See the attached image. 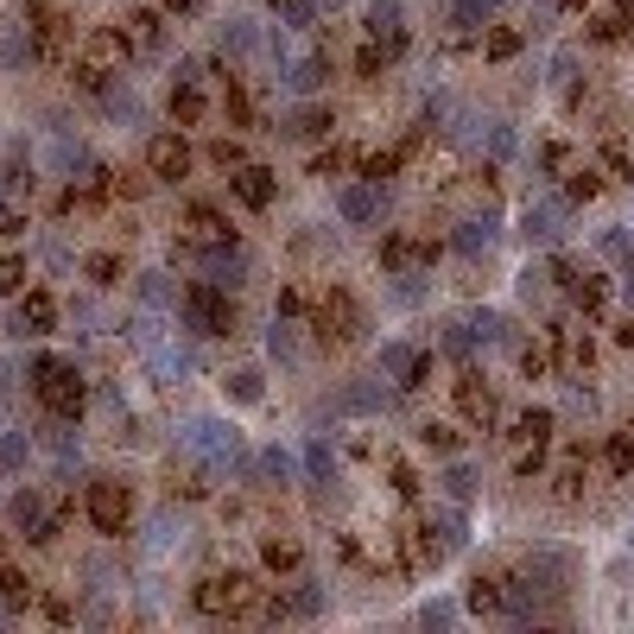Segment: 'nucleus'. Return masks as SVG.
<instances>
[{
    "instance_id": "1",
    "label": "nucleus",
    "mask_w": 634,
    "mask_h": 634,
    "mask_svg": "<svg viewBox=\"0 0 634 634\" xmlns=\"http://www.w3.org/2000/svg\"><path fill=\"white\" fill-rule=\"evenodd\" d=\"M184 451H197L216 476H228V470H241V476H254V451L241 444V431L228 426V419H216V412H197V419H184Z\"/></svg>"
},
{
    "instance_id": "2",
    "label": "nucleus",
    "mask_w": 634,
    "mask_h": 634,
    "mask_svg": "<svg viewBox=\"0 0 634 634\" xmlns=\"http://www.w3.org/2000/svg\"><path fill=\"white\" fill-rule=\"evenodd\" d=\"M178 318L191 324V336H228V324H235V311L223 304V286H209V279L178 299Z\"/></svg>"
},
{
    "instance_id": "3",
    "label": "nucleus",
    "mask_w": 634,
    "mask_h": 634,
    "mask_svg": "<svg viewBox=\"0 0 634 634\" xmlns=\"http://www.w3.org/2000/svg\"><path fill=\"white\" fill-rule=\"evenodd\" d=\"M565 228H571V203H565V197H539V203H527V216H520V235L539 241V248L558 241Z\"/></svg>"
},
{
    "instance_id": "4",
    "label": "nucleus",
    "mask_w": 634,
    "mask_h": 634,
    "mask_svg": "<svg viewBox=\"0 0 634 634\" xmlns=\"http://www.w3.org/2000/svg\"><path fill=\"white\" fill-rule=\"evenodd\" d=\"M324 76H330V57H318V51H304V57H286L273 71L279 89H292V96H318L324 89Z\"/></svg>"
},
{
    "instance_id": "5",
    "label": "nucleus",
    "mask_w": 634,
    "mask_h": 634,
    "mask_svg": "<svg viewBox=\"0 0 634 634\" xmlns=\"http://www.w3.org/2000/svg\"><path fill=\"white\" fill-rule=\"evenodd\" d=\"M254 476L267 482V488H292V482H304V463L286 444H260L254 451Z\"/></svg>"
},
{
    "instance_id": "6",
    "label": "nucleus",
    "mask_w": 634,
    "mask_h": 634,
    "mask_svg": "<svg viewBox=\"0 0 634 634\" xmlns=\"http://www.w3.org/2000/svg\"><path fill=\"white\" fill-rule=\"evenodd\" d=\"M419 375H426V355L412 343H380V380L387 387H419Z\"/></svg>"
},
{
    "instance_id": "7",
    "label": "nucleus",
    "mask_w": 634,
    "mask_h": 634,
    "mask_svg": "<svg viewBox=\"0 0 634 634\" xmlns=\"http://www.w3.org/2000/svg\"><path fill=\"white\" fill-rule=\"evenodd\" d=\"M336 216L350 228H368L380 216V184H343L336 191Z\"/></svg>"
},
{
    "instance_id": "8",
    "label": "nucleus",
    "mask_w": 634,
    "mask_h": 634,
    "mask_svg": "<svg viewBox=\"0 0 634 634\" xmlns=\"http://www.w3.org/2000/svg\"><path fill=\"white\" fill-rule=\"evenodd\" d=\"M96 89H101V115H108V121H121V127H147V101L133 96L127 83H101V76H96Z\"/></svg>"
},
{
    "instance_id": "9",
    "label": "nucleus",
    "mask_w": 634,
    "mask_h": 634,
    "mask_svg": "<svg viewBox=\"0 0 634 634\" xmlns=\"http://www.w3.org/2000/svg\"><path fill=\"white\" fill-rule=\"evenodd\" d=\"M197 267H203V279H209V286H223V292H228V286H241V279H248L254 260L241 248H209Z\"/></svg>"
},
{
    "instance_id": "10",
    "label": "nucleus",
    "mask_w": 634,
    "mask_h": 634,
    "mask_svg": "<svg viewBox=\"0 0 634 634\" xmlns=\"http://www.w3.org/2000/svg\"><path fill=\"white\" fill-rule=\"evenodd\" d=\"M147 165L159 178H184V172H191V147H184L178 133H152V140H147Z\"/></svg>"
},
{
    "instance_id": "11",
    "label": "nucleus",
    "mask_w": 634,
    "mask_h": 634,
    "mask_svg": "<svg viewBox=\"0 0 634 634\" xmlns=\"http://www.w3.org/2000/svg\"><path fill=\"white\" fill-rule=\"evenodd\" d=\"M495 241H502V223H495V216H470V223L456 228V254H463V260H488Z\"/></svg>"
},
{
    "instance_id": "12",
    "label": "nucleus",
    "mask_w": 634,
    "mask_h": 634,
    "mask_svg": "<svg viewBox=\"0 0 634 634\" xmlns=\"http://www.w3.org/2000/svg\"><path fill=\"white\" fill-rule=\"evenodd\" d=\"M147 368L159 380H184V375H191V350H184L178 336H159V343L147 350Z\"/></svg>"
},
{
    "instance_id": "13",
    "label": "nucleus",
    "mask_w": 634,
    "mask_h": 634,
    "mask_svg": "<svg viewBox=\"0 0 634 634\" xmlns=\"http://www.w3.org/2000/svg\"><path fill=\"white\" fill-rule=\"evenodd\" d=\"M267 362H279V368H304V336H299V324L273 318V330H267Z\"/></svg>"
},
{
    "instance_id": "14",
    "label": "nucleus",
    "mask_w": 634,
    "mask_h": 634,
    "mask_svg": "<svg viewBox=\"0 0 634 634\" xmlns=\"http://www.w3.org/2000/svg\"><path fill=\"white\" fill-rule=\"evenodd\" d=\"M7 520L20 533H51L45 527V502H39V488H13V502H7Z\"/></svg>"
},
{
    "instance_id": "15",
    "label": "nucleus",
    "mask_w": 634,
    "mask_h": 634,
    "mask_svg": "<svg viewBox=\"0 0 634 634\" xmlns=\"http://www.w3.org/2000/svg\"><path fill=\"white\" fill-rule=\"evenodd\" d=\"M406 7L400 0H368V39H400Z\"/></svg>"
},
{
    "instance_id": "16",
    "label": "nucleus",
    "mask_w": 634,
    "mask_h": 634,
    "mask_svg": "<svg viewBox=\"0 0 634 634\" xmlns=\"http://www.w3.org/2000/svg\"><path fill=\"white\" fill-rule=\"evenodd\" d=\"M318 13H324L318 0H273V20L286 25V32H311V25H318Z\"/></svg>"
},
{
    "instance_id": "17",
    "label": "nucleus",
    "mask_w": 634,
    "mask_h": 634,
    "mask_svg": "<svg viewBox=\"0 0 634 634\" xmlns=\"http://www.w3.org/2000/svg\"><path fill=\"white\" fill-rule=\"evenodd\" d=\"M140 304H147V311H178L172 273H140Z\"/></svg>"
},
{
    "instance_id": "18",
    "label": "nucleus",
    "mask_w": 634,
    "mask_h": 634,
    "mask_svg": "<svg viewBox=\"0 0 634 634\" xmlns=\"http://www.w3.org/2000/svg\"><path fill=\"white\" fill-rule=\"evenodd\" d=\"M235 197H241V203H254V209H267V203H273V172L248 165V172L235 178Z\"/></svg>"
},
{
    "instance_id": "19",
    "label": "nucleus",
    "mask_w": 634,
    "mask_h": 634,
    "mask_svg": "<svg viewBox=\"0 0 634 634\" xmlns=\"http://www.w3.org/2000/svg\"><path fill=\"white\" fill-rule=\"evenodd\" d=\"M172 539H184V514H172V507H159L147 527V546L152 552H172Z\"/></svg>"
},
{
    "instance_id": "20",
    "label": "nucleus",
    "mask_w": 634,
    "mask_h": 634,
    "mask_svg": "<svg viewBox=\"0 0 634 634\" xmlns=\"http://www.w3.org/2000/svg\"><path fill=\"white\" fill-rule=\"evenodd\" d=\"M89 514H96V527H121V488H108V482H96L89 488Z\"/></svg>"
},
{
    "instance_id": "21",
    "label": "nucleus",
    "mask_w": 634,
    "mask_h": 634,
    "mask_svg": "<svg viewBox=\"0 0 634 634\" xmlns=\"http://www.w3.org/2000/svg\"><path fill=\"white\" fill-rule=\"evenodd\" d=\"M502 13V0H451V25L456 32H470V25H488Z\"/></svg>"
},
{
    "instance_id": "22",
    "label": "nucleus",
    "mask_w": 634,
    "mask_h": 634,
    "mask_svg": "<svg viewBox=\"0 0 634 634\" xmlns=\"http://www.w3.org/2000/svg\"><path fill=\"white\" fill-rule=\"evenodd\" d=\"M45 159H51V172H57V178H71L76 165L89 159V152H83V140H71V133H57V140L45 147Z\"/></svg>"
},
{
    "instance_id": "23",
    "label": "nucleus",
    "mask_w": 634,
    "mask_h": 634,
    "mask_svg": "<svg viewBox=\"0 0 634 634\" xmlns=\"http://www.w3.org/2000/svg\"><path fill=\"white\" fill-rule=\"evenodd\" d=\"M343 406H350V412H380V406H387V387H380V380H350V387H343Z\"/></svg>"
},
{
    "instance_id": "24",
    "label": "nucleus",
    "mask_w": 634,
    "mask_h": 634,
    "mask_svg": "<svg viewBox=\"0 0 634 634\" xmlns=\"http://www.w3.org/2000/svg\"><path fill=\"white\" fill-rule=\"evenodd\" d=\"M25 456H32V438L25 431H0V476H20Z\"/></svg>"
},
{
    "instance_id": "25",
    "label": "nucleus",
    "mask_w": 634,
    "mask_h": 634,
    "mask_svg": "<svg viewBox=\"0 0 634 634\" xmlns=\"http://www.w3.org/2000/svg\"><path fill=\"white\" fill-rule=\"evenodd\" d=\"M330 476H336V456H330L324 438H311V444H304V482H318V488H324Z\"/></svg>"
},
{
    "instance_id": "26",
    "label": "nucleus",
    "mask_w": 634,
    "mask_h": 634,
    "mask_svg": "<svg viewBox=\"0 0 634 634\" xmlns=\"http://www.w3.org/2000/svg\"><path fill=\"white\" fill-rule=\"evenodd\" d=\"M324 127H330V108H318V101H304L299 115L286 121V133H292V140H318Z\"/></svg>"
},
{
    "instance_id": "27",
    "label": "nucleus",
    "mask_w": 634,
    "mask_h": 634,
    "mask_svg": "<svg viewBox=\"0 0 634 634\" xmlns=\"http://www.w3.org/2000/svg\"><path fill=\"white\" fill-rule=\"evenodd\" d=\"M51 330V299H25V311L13 318V336H45Z\"/></svg>"
},
{
    "instance_id": "28",
    "label": "nucleus",
    "mask_w": 634,
    "mask_h": 634,
    "mask_svg": "<svg viewBox=\"0 0 634 634\" xmlns=\"http://www.w3.org/2000/svg\"><path fill=\"white\" fill-rule=\"evenodd\" d=\"M223 387H228V400H241V406H254L260 394H267V387H260V368H235Z\"/></svg>"
},
{
    "instance_id": "29",
    "label": "nucleus",
    "mask_w": 634,
    "mask_h": 634,
    "mask_svg": "<svg viewBox=\"0 0 634 634\" xmlns=\"http://www.w3.org/2000/svg\"><path fill=\"white\" fill-rule=\"evenodd\" d=\"M254 45H260V32H254L248 20H228L223 25V51H235V57H241V51H254Z\"/></svg>"
},
{
    "instance_id": "30",
    "label": "nucleus",
    "mask_w": 634,
    "mask_h": 634,
    "mask_svg": "<svg viewBox=\"0 0 634 634\" xmlns=\"http://www.w3.org/2000/svg\"><path fill=\"white\" fill-rule=\"evenodd\" d=\"M444 488H451V502H470V495H476V470H470V463H451V470H444Z\"/></svg>"
},
{
    "instance_id": "31",
    "label": "nucleus",
    "mask_w": 634,
    "mask_h": 634,
    "mask_svg": "<svg viewBox=\"0 0 634 634\" xmlns=\"http://www.w3.org/2000/svg\"><path fill=\"white\" fill-rule=\"evenodd\" d=\"M456 546H463V514H438V546H431V552L444 558V552H456Z\"/></svg>"
},
{
    "instance_id": "32",
    "label": "nucleus",
    "mask_w": 634,
    "mask_h": 634,
    "mask_svg": "<svg viewBox=\"0 0 634 634\" xmlns=\"http://www.w3.org/2000/svg\"><path fill=\"white\" fill-rule=\"evenodd\" d=\"M292 609H299V615H318V609H324V590H318V578H299V590H292Z\"/></svg>"
},
{
    "instance_id": "33",
    "label": "nucleus",
    "mask_w": 634,
    "mask_h": 634,
    "mask_svg": "<svg viewBox=\"0 0 634 634\" xmlns=\"http://www.w3.org/2000/svg\"><path fill=\"white\" fill-rule=\"evenodd\" d=\"M0 57H7V71H20V64H32V39H25V32H7V45H0Z\"/></svg>"
},
{
    "instance_id": "34",
    "label": "nucleus",
    "mask_w": 634,
    "mask_h": 634,
    "mask_svg": "<svg viewBox=\"0 0 634 634\" xmlns=\"http://www.w3.org/2000/svg\"><path fill=\"white\" fill-rule=\"evenodd\" d=\"M419 622H426V628H451V622H456V603H451V597H438V603L419 609Z\"/></svg>"
},
{
    "instance_id": "35",
    "label": "nucleus",
    "mask_w": 634,
    "mask_h": 634,
    "mask_svg": "<svg viewBox=\"0 0 634 634\" xmlns=\"http://www.w3.org/2000/svg\"><path fill=\"white\" fill-rule=\"evenodd\" d=\"M20 279H25V260L7 254V260H0V292H20Z\"/></svg>"
},
{
    "instance_id": "36",
    "label": "nucleus",
    "mask_w": 634,
    "mask_h": 634,
    "mask_svg": "<svg viewBox=\"0 0 634 634\" xmlns=\"http://www.w3.org/2000/svg\"><path fill=\"white\" fill-rule=\"evenodd\" d=\"M520 299H546V273H539V267H527V273H520Z\"/></svg>"
},
{
    "instance_id": "37",
    "label": "nucleus",
    "mask_w": 634,
    "mask_h": 634,
    "mask_svg": "<svg viewBox=\"0 0 634 634\" xmlns=\"http://www.w3.org/2000/svg\"><path fill=\"white\" fill-rule=\"evenodd\" d=\"M0 235H20V216H13V203H7V191H0Z\"/></svg>"
},
{
    "instance_id": "38",
    "label": "nucleus",
    "mask_w": 634,
    "mask_h": 634,
    "mask_svg": "<svg viewBox=\"0 0 634 634\" xmlns=\"http://www.w3.org/2000/svg\"><path fill=\"white\" fill-rule=\"evenodd\" d=\"M7 387H13V362L0 355V406H7Z\"/></svg>"
},
{
    "instance_id": "39",
    "label": "nucleus",
    "mask_w": 634,
    "mask_h": 634,
    "mask_svg": "<svg viewBox=\"0 0 634 634\" xmlns=\"http://www.w3.org/2000/svg\"><path fill=\"white\" fill-rule=\"evenodd\" d=\"M622 299L634 304V267H628V273H622Z\"/></svg>"
},
{
    "instance_id": "40",
    "label": "nucleus",
    "mask_w": 634,
    "mask_h": 634,
    "mask_svg": "<svg viewBox=\"0 0 634 634\" xmlns=\"http://www.w3.org/2000/svg\"><path fill=\"white\" fill-rule=\"evenodd\" d=\"M318 7H343V0H318Z\"/></svg>"
},
{
    "instance_id": "41",
    "label": "nucleus",
    "mask_w": 634,
    "mask_h": 634,
    "mask_svg": "<svg viewBox=\"0 0 634 634\" xmlns=\"http://www.w3.org/2000/svg\"><path fill=\"white\" fill-rule=\"evenodd\" d=\"M628 552H634V533H628Z\"/></svg>"
}]
</instances>
